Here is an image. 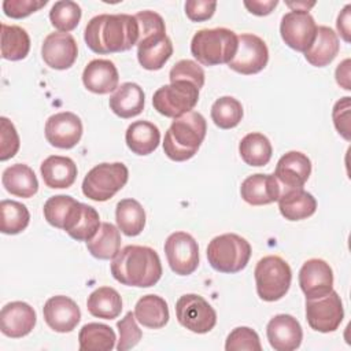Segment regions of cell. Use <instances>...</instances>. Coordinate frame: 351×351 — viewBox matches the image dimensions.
Instances as JSON below:
<instances>
[{
    "instance_id": "6da1fadb",
    "label": "cell",
    "mask_w": 351,
    "mask_h": 351,
    "mask_svg": "<svg viewBox=\"0 0 351 351\" xmlns=\"http://www.w3.org/2000/svg\"><path fill=\"white\" fill-rule=\"evenodd\" d=\"M88 48L107 55L129 51L138 41V23L129 14H100L93 16L84 32Z\"/></svg>"
},
{
    "instance_id": "7a4b0ae2",
    "label": "cell",
    "mask_w": 351,
    "mask_h": 351,
    "mask_svg": "<svg viewBox=\"0 0 351 351\" xmlns=\"http://www.w3.org/2000/svg\"><path fill=\"white\" fill-rule=\"evenodd\" d=\"M112 277L128 287L148 288L162 277L158 252L147 245H126L111 262Z\"/></svg>"
},
{
    "instance_id": "3957f363",
    "label": "cell",
    "mask_w": 351,
    "mask_h": 351,
    "mask_svg": "<svg viewBox=\"0 0 351 351\" xmlns=\"http://www.w3.org/2000/svg\"><path fill=\"white\" fill-rule=\"evenodd\" d=\"M207 132V122L197 111H189L174 118L163 140V152L174 162L193 158Z\"/></svg>"
},
{
    "instance_id": "277c9868",
    "label": "cell",
    "mask_w": 351,
    "mask_h": 351,
    "mask_svg": "<svg viewBox=\"0 0 351 351\" xmlns=\"http://www.w3.org/2000/svg\"><path fill=\"white\" fill-rule=\"evenodd\" d=\"M239 36L226 27L202 29L191 41L193 58L203 66L229 63L237 51Z\"/></svg>"
},
{
    "instance_id": "5b68a950",
    "label": "cell",
    "mask_w": 351,
    "mask_h": 351,
    "mask_svg": "<svg viewBox=\"0 0 351 351\" xmlns=\"http://www.w3.org/2000/svg\"><path fill=\"white\" fill-rule=\"evenodd\" d=\"M206 254L214 270L233 274L247 266L251 258V245L244 237L236 233H223L208 243Z\"/></svg>"
},
{
    "instance_id": "8992f818",
    "label": "cell",
    "mask_w": 351,
    "mask_h": 351,
    "mask_svg": "<svg viewBox=\"0 0 351 351\" xmlns=\"http://www.w3.org/2000/svg\"><path fill=\"white\" fill-rule=\"evenodd\" d=\"M256 293L265 302H276L282 299L292 281V270L289 265L277 255H267L258 261L255 270Z\"/></svg>"
},
{
    "instance_id": "52a82bcc",
    "label": "cell",
    "mask_w": 351,
    "mask_h": 351,
    "mask_svg": "<svg viewBox=\"0 0 351 351\" xmlns=\"http://www.w3.org/2000/svg\"><path fill=\"white\" fill-rule=\"evenodd\" d=\"M129 180L128 167L121 163H100L92 167L82 181V193L95 202H106L119 192Z\"/></svg>"
},
{
    "instance_id": "ba28073f",
    "label": "cell",
    "mask_w": 351,
    "mask_h": 351,
    "mask_svg": "<svg viewBox=\"0 0 351 351\" xmlns=\"http://www.w3.org/2000/svg\"><path fill=\"white\" fill-rule=\"evenodd\" d=\"M197 100L199 89L188 81H176L163 85L152 96L154 108L167 118H178L193 111Z\"/></svg>"
},
{
    "instance_id": "9c48e42d",
    "label": "cell",
    "mask_w": 351,
    "mask_h": 351,
    "mask_svg": "<svg viewBox=\"0 0 351 351\" xmlns=\"http://www.w3.org/2000/svg\"><path fill=\"white\" fill-rule=\"evenodd\" d=\"M177 321L193 333H207L217 324V313L208 302L196 293L182 295L176 303Z\"/></svg>"
},
{
    "instance_id": "30bf717a",
    "label": "cell",
    "mask_w": 351,
    "mask_h": 351,
    "mask_svg": "<svg viewBox=\"0 0 351 351\" xmlns=\"http://www.w3.org/2000/svg\"><path fill=\"white\" fill-rule=\"evenodd\" d=\"M343 318V303L336 291L332 289L321 298L306 299V319L311 329L321 333L335 332Z\"/></svg>"
},
{
    "instance_id": "8fae6325",
    "label": "cell",
    "mask_w": 351,
    "mask_h": 351,
    "mask_svg": "<svg viewBox=\"0 0 351 351\" xmlns=\"http://www.w3.org/2000/svg\"><path fill=\"white\" fill-rule=\"evenodd\" d=\"M170 269L178 276H189L199 266L197 241L186 232H174L165 241Z\"/></svg>"
},
{
    "instance_id": "7c38bea8",
    "label": "cell",
    "mask_w": 351,
    "mask_h": 351,
    "mask_svg": "<svg viewBox=\"0 0 351 351\" xmlns=\"http://www.w3.org/2000/svg\"><path fill=\"white\" fill-rule=\"evenodd\" d=\"M237 40V51L233 59L228 63L229 69L243 75H251L262 71L269 62V49L266 43L252 33H243Z\"/></svg>"
},
{
    "instance_id": "4fadbf2b",
    "label": "cell",
    "mask_w": 351,
    "mask_h": 351,
    "mask_svg": "<svg viewBox=\"0 0 351 351\" xmlns=\"http://www.w3.org/2000/svg\"><path fill=\"white\" fill-rule=\"evenodd\" d=\"M317 27L310 12L289 11L281 18L280 34L289 48L304 53L315 38Z\"/></svg>"
},
{
    "instance_id": "5bb4252c",
    "label": "cell",
    "mask_w": 351,
    "mask_h": 351,
    "mask_svg": "<svg viewBox=\"0 0 351 351\" xmlns=\"http://www.w3.org/2000/svg\"><path fill=\"white\" fill-rule=\"evenodd\" d=\"M82 122L78 115L70 111H62L51 115L45 122V138L56 148L70 149L75 147L82 137Z\"/></svg>"
},
{
    "instance_id": "9a60e30c",
    "label": "cell",
    "mask_w": 351,
    "mask_h": 351,
    "mask_svg": "<svg viewBox=\"0 0 351 351\" xmlns=\"http://www.w3.org/2000/svg\"><path fill=\"white\" fill-rule=\"evenodd\" d=\"M299 285L306 299L321 298L333 289V271L324 259L306 261L299 270Z\"/></svg>"
},
{
    "instance_id": "2e32d148",
    "label": "cell",
    "mask_w": 351,
    "mask_h": 351,
    "mask_svg": "<svg viewBox=\"0 0 351 351\" xmlns=\"http://www.w3.org/2000/svg\"><path fill=\"white\" fill-rule=\"evenodd\" d=\"M41 56L53 70L70 69L78 56L77 41L70 33H49L44 38Z\"/></svg>"
},
{
    "instance_id": "e0dca14e",
    "label": "cell",
    "mask_w": 351,
    "mask_h": 351,
    "mask_svg": "<svg viewBox=\"0 0 351 351\" xmlns=\"http://www.w3.org/2000/svg\"><path fill=\"white\" fill-rule=\"evenodd\" d=\"M43 315L47 325L58 333L71 332L81 321L78 304L64 295L49 298L43 307Z\"/></svg>"
},
{
    "instance_id": "ac0fdd59",
    "label": "cell",
    "mask_w": 351,
    "mask_h": 351,
    "mask_svg": "<svg viewBox=\"0 0 351 351\" xmlns=\"http://www.w3.org/2000/svg\"><path fill=\"white\" fill-rule=\"evenodd\" d=\"M266 336L276 351H293L303 340V330L295 317L277 314L267 322Z\"/></svg>"
},
{
    "instance_id": "d6986e66",
    "label": "cell",
    "mask_w": 351,
    "mask_h": 351,
    "mask_svg": "<svg viewBox=\"0 0 351 351\" xmlns=\"http://www.w3.org/2000/svg\"><path fill=\"white\" fill-rule=\"evenodd\" d=\"M34 308L25 302L7 303L0 311V330L4 336L19 339L29 335L36 326Z\"/></svg>"
},
{
    "instance_id": "ffe728a7",
    "label": "cell",
    "mask_w": 351,
    "mask_h": 351,
    "mask_svg": "<svg viewBox=\"0 0 351 351\" xmlns=\"http://www.w3.org/2000/svg\"><path fill=\"white\" fill-rule=\"evenodd\" d=\"M311 174V160L300 151L282 155L276 166L274 177L282 188H303Z\"/></svg>"
},
{
    "instance_id": "44dd1931",
    "label": "cell",
    "mask_w": 351,
    "mask_h": 351,
    "mask_svg": "<svg viewBox=\"0 0 351 351\" xmlns=\"http://www.w3.org/2000/svg\"><path fill=\"white\" fill-rule=\"evenodd\" d=\"M282 186L274 174L256 173L247 177L240 186L243 200L251 206H265L278 200Z\"/></svg>"
},
{
    "instance_id": "7402d4cb",
    "label": "cell",
    "mask_w": 351,
    "mask_h": 351,
    "mask_svg": "<svg viewBox=\"0 0 351 351\" xmlns=\"http://www.w3.org/2000/svg\"><path fill=\"white\" fill-rule=\"evenodd\" d=\"M82 82L89 92L107 95L118 88L119 74L111 60L93 59L84 69Z\"/></svg>"
},
{
    "instance_id": "603a6c76",
    "label": "cell",
    "mask_w": 351,
    "mask_h": 351,
    "mask_svg": "<svg viewBox=\"0 0 351 351\" xmlns=\"http://www.w3.org/2000/svg\"><path fill=\"white\" fill-rule=\"evenodd\" d=\"M277 202L281 215L288 221L306 219L317 210L315 197L303 188H282Z\"/></svg>"
},
{
    "instance_id": "cb8c5ba5",
    "label": "cell",
    "mask_w": 351,
    "mask_h": 351,
    "mask_svg": "<svg viewBox=\"0 0 351 351\" xmlns=\"http://www.w3.org/2000/svg\"><path fill=\"white\" fill-rule=\"evenodd\" d=\"M173 55V43L166 33L147 37L137 43V59L145 70H160Z\"/></svg>"
},
{
    "instance_id": "d4e9b609",
    "label": "cell",
    "mask_w": 351,
    "mask_h": 351,
    "mask_svg": "<svg viewBox=\"0 0 351 351\" xmlns=\"http://www.w3.org/2000/svg\"><path fill=\"white\" fill-rule=\"evenodd\" d=\"M145 95L143 88L136 82H123L110 96V110L119 118L128 119L137 117L144 110Z\"/></svg>"
},
{
    "instance_id": "484cf974",
    "label": "cell",
    "mask_w": 351,
    "mask_h": 351,
    "mask_svg": "<svg viewBox=\"0 0 351 351\" xmlns=\"http://www.w3.org/2000/svg\"><path fill=\"white\" fill-rule=\"evenodd\" d=\"M44 184L52 189L70 188L77 178V165L69 156L51 155L40 166Z\"/></svg>"
},
{
    "instance_id": "4316f807",
    "label": "cell",
    "mask_w": 351,
    "mask_h": 351,
    "mask_svg": "<svg viewBox=\"0 0 351 351\" xmlns=\"http://www.w3.org/2000/svg\"><path fill=\"white\" fill-rule=\"evenodd\" d=\"M1 184L8 193L25 199L34 196L38 191V181L34 171L23 163L8 166L1 174Z\"/></svg>"
},
{
    "instance_id": "83f0119b",
    "label": "cell",
    "mask_w": 351,
    "mask_h": 351,
    "mask_svg": "<svg viewBox=\"0 0 351 351\" xmlns=\"http://www.w3.org/2000/svg\"><path fill=\"white\" fill-rule=\"evenodd\" d=\"M340 43L337 34L328 26H318L315 38L304 52L306 60L314 67L328 66L339 53Z\"/></svg>"
},
{
    "instance_id": "f1b7e54d",
    "label": "cell",
    "mask_w": 351,
    "mask_h": 351,
    "mask_svg": "<svg viewBox=\"0 0 351 351\" xmlns=\"http://www.w3.org/2000/svg\"><path fill=\"white\" fill-rule=\"evenodd\" d=\"M125 141L133 154L141 156L149 155L160 143V132L152 122L136 121L128 126Z\"/></svg>"
},
{
    "instance_id": "f546056e",
    "label": "cell",
    "mask_w": 351,
    "mask_h": 351,
    "mask_svg": "<svg viewBox=\"0 0 351 351\" xmlns=\"http://www.w3.org/2000/svg\"><path fill=\"white\" fill-rule=\"evenodd\" d=\"M136 321L149 329L163 328L170 318L167 303L158 295H144L134 306Z\"/></svg>"
},
{
    "instance_id": "4dcf8cb0",
    "label": "cell",
    "mask_w": 351,
    "mask_h": 351,
    "mask_svg": "<svg viewBox=\"0 0 351 351\" xmlns=\"http://www.w3.org/2000/svg\"><path fill=\"white\" fill-rule=\"evenodd\" d=\"M86 308L93 317L114 319L122 311V298L117 289L111 287H100L88 296Z\"/></svg>"
},
{
    "instance_id": "1f68e13d",
    "label": "cell",
    "mask_w": 351,
    "mask_h": 351,
    "mask_svg": "<svg viewBox=\"0 0 351 351\" xmlns=\"http://www.w3.org/2000/svg\"><path fill=\"white\" fill-rule=\"evenodd\" d=\"M121 241L119 229L110 222H103L97 233L86 241V247L92 256L107 261L117 256L121 250Z\"/></svg>"
},
{
    "instance_id": "d6a6232c",
    "label": "cell",
    "mask_w": 351,
    "mask_h": 351,
    "mask_svg": "<svg viewBox=\"0 0 351 351\" xmlns=\"http://www.w3.org/2000/svg\"><path fill=\"white\" fill-rule=\"evenodd\" d=\"M115 219L123 234L129 237L138 236L145 226V211L136 199H122L117 204Z\"/></svg>"
},
{
    "instance_id": "836d02e7",
    "label": "cell",
    "mask_w": 351,
    "mask_h": 351,
    "mask_svg": "<svg viewBox=\"0 0 351 351\" xmlns=\"http://www.w3.org/2000/svg\"><path fill=\"white\" fill-rule=\"evenodd\" d=\"M81 351H111L115 347V332L104 324H85L78 333Z\"/></svg>"
},
{
    "instance_id": "e575fe53",
    "label": "cell",
    "mask_w": 351,
    "mask_h": 351,
    "mask_svg": "<svg viewBox=\"0 0 351 351\" xmlns=\"http://www.w3.org/2000/svg\"><path fill=\"white\" fill-rule=\"evenodd\" d=\"M239 152L241 159L250 165V166H265L271 159L273 148L270 140L258 132L245 134L240 144H239Z\"/></svg>"
},
{
    "instance_id": "d590c367",
    "label": "cell",
    "mask_w": 351,
    "mask_h": 351,
    "mask_svg": "<svg viewBox=\"0 0 351 351\" xmlns=\"http://www.w3.org/2000/svg\"><path fill=\"white\" fill-rule=\"evenodd\" d=\"M30 51L27 32L16 25L1 23V58L7 60H22Z\"/></svg>"
},
{
    "instance_id": "8d00e7d4",
    "label": "cell",
    "mask_w": 351,
    "mask_h": 351,
    "mask_svg": "<svg viewBox=\"0 0 351 351\" xmlns=\"http://www.w3.org/2000/svg\"><path fill=\"white\" fill-rule=\"evenodd\" d=\"M99 213L88 204L81 203L64 232L77 241H89L100 228Z\"/></svg>"
},
{
    "instance_id": "74e56055",
    "label": "cell",
    "mask_w": 351,
    "mask_h": 351,
    "mask_svg": "<svg viewBox=\"0 0 351 351\" xmlns=\"http://www.w3.org/2000/svg\"><path fill=\"white\" fill-rule=\"evenodd\" d=\"M80 204V202L67 195L52 196L44 204V218L49 225L64 230L67 223L73 219Z\"/></svg>"
},
{
    "instance_id": "f35d334b",
    "label": "cell",
    "mask_w": 351,
    "mask_h": 351,
    "mask_svg": "<svg viewBox=\"0 0 351 351\" xmlns=\"http://www.w3.org/2000/svg\"><path fill=\"white\" fill-rule=\"evenodd\" d=\"M30 222L27 207L15 200L0 202V230L4 234H18L23 232Z\"/></svg>"
},
{
    "instance_id": "ab89813d",
    "label": "cell",
    "mask_w": 351,
    "mask_h": 351,
    "mask_svg": "<svg viewBox=\"0 0 351 351\" xmlns=\"http://www.w3.org/2000/svg\"><path fill=\"white\" fill-rule=\"evenodd\" d=\"M243 118V106L233 96H222L211 106V119L219 129L236 128Z\"/></svg>"
},
{
    "instance_id": "60d3db41",
    "label": "cell",
    "mask_w": 351,
    "mask_h": 351,
    "mask_svg": "<svg viewBox=\"0 0 351 351\" xmlns=\"http://www.w3.org/2000/svg\"><path fill=\"white\" fill-rule=\"evenodd\" d=\"M81 7L71 0L56 1L49 11V21L60 33L74 30L81 19Z\"/></svg>"
},
{
    "instance_id": "b9f144b4",
    "label": "cell",
    "mask_w": 351,
    "mask_h": 351,
    "mask_svg": "<svg viewBox=\"0 0 351 351\" xmlns=\"http://www.w3.org/2000/svg\"><path fill=\"white\" fill-rule=\"evenodd\" d=\"M226 351H261L262 344L258 333L248 326L234 328L226 337L225 341Z\"/></svg>"
},
{
    "instance_id": "7bdbcfd3",
    "label": "cell",
    "mask_w": 351,
    "mask_h": 351,
    "mask_svg": "<svg viewBox=\"0 0 351 351\" xmlns=\"http://www.w3.org/2000/svg\"><path fill=\"white\" fill-rule=\"evenodd\" d=\"M170 82L176 81H188L192 82L197 89L203 88L204 85V71L202 66H199L196 62L189 59L178 60L169 73Z\"/></svg>"
},
{
    "instance_id": "ee69618b",
    "label": "cell",
    "mask_w": 351,
    "mask_h": 351,
    "mask_svg": "<svg viewBox=\"0 0 351 351\" xmlns=\"http://www.w3.org/2000/svg\"><path fill=\"white\" fill-rule=\"evenodd\" d=\"M118 330H119V340L117 344L118 351H126L137 346V343L141 340V329L137 326L134 313L129 311L126 315L118 321L117 324Z\"/></svg>"
},
{
    "instance_id": "f6af8a7d",
    "label": "cell",
    "mask_w": 351,
    "mask_h": 351,
    "mask_svg": "<svg viewBox=\"0 0 351 351\" xmlns=\"http://www.w3.org/2000/svg\"><path fill=\"white\" fill-rule=\"evenodd\" d=\"M0 121H1L0 160H7V159L15 156V154L19 149L21 141H19V136H18V132H16L14 123L5 117H1Z\"/></svg>"
},
{
    "instance_id": "bcb514c9",
    "label": "cell",
    "mask_w": 351,
    "mask_h": 351,
    "mask_svg": "<svg viewBox=\"0 0 351 351\" xmlns=\"http://www.w3.org/2000/svg\"><path fill=\"white\" fill-rule=\"evenodd\" d=\"M134 18L137 19V23H138V41L155 34L166 33L163 18L155 11H151V10L140 11L134 15Z\"/></svg>"
},
{
    "instance_id": "7dc6e473",
    "label": "cell",
    "mask_w": 351,
    "mask_h": 351,
    "mask_svg": "<svg viewBox=\"0 0 351 351\" xmlns=\"http://www.w3.org/2000/svg\"><path fill=\"white\" fill-rule=\"evenodd\" d=\"M47 3V0H4L3 11L10 18L22 19L38 11Z\"/></svg>"
},
{
    "instance_id": "c3c4849f",
    "label": "cell",
    "mask_w": 351,
    "mask_h": 351,
    "mask_svg": "<svg viewBox=\"0 0 351 351\" xmlns=\"http://www.w3.org/2000/svg\"><path fill=\"white\" fill-rule=\"evenodd\" d=\"M217 8V1L188 0L185 3V14L192 22H203L210 19Z\"/></svg>"
},
{
    "instance_id": "681fc988",
    "label": "cell",
    "mask_w": 351,
    "mask_h": 351,
    "mask_svg": "<svg viewBox=\"0 0 351 351\" xmlns=\"http://www.w3.org/2000/svg\"><path fill=\"white\" fill-rule=\"evenodd\" d=\"M333 123L337 129L339 134H341L346 140H350V97L346 96L336 101L333 111Z\"/></svg>"
},
{
    "instance_id": "f907efd6",
    "label": "cell",
    "mask_w": 351,
    "mask_h": 351,
    "mask_svg": "<svg viewBox=\"0 0 351 351\" xmlns=\"http://www.w3.org/2000/svg\"><path fill=\"white\" fill-rule=\"evenodd\" d=\"M278 1L277 0H245L244 1V7L254 15L258 16H265L269 15L276 7H277Z\"/></svg>"
},
{
    "instance_id": "816d5d0a",
    "label": "cell",
    "mask_w": 351,
    "mask_h": 351,
    "mask_svg": "<svg viewBox=\"0 0 351 351\" xmlns=\"http://www.w3.org/2000/svg\"><path fill=\"white\" fill-rule=\"evenodd\" d=\"M350 10H351V5L347 4L343 11L339 14L337 16V22H336V26H337V30H339V34L343 37V40L346 43H350Z\"/></svg>"
},
{
    "instance_id": "f5cc1de1",
    "label": "cell",
    "mask_w": 351,
    "mask_h": 351,
    "mask_svg": "<svg viewBox=\"0 0 351 351\" xmlns=\"http://www.w3.org/2000/svg\"><path fill=\"white\" fill-rule=\"evenodd\" d=\"M336 81L341 85L346 90H350V59L341 62L336 69Z\"/></svg>"
},
{
    "instance_id": "db71d44e",
    "label": "cell",
    "mask_w": 351,
    "mask_h": 351,
    "mask_svg": "<svg viewBox=\"0 0 351 351\" xmlns=\"http://www.w3.org/2000/svg\"><path fill=\"white\" fill-rule=\"evenodd\" d=\"M288 7L292 8V11H307L315 5V3H306V1H296V3H287Z\"/></svg>"
}]
</instances>
